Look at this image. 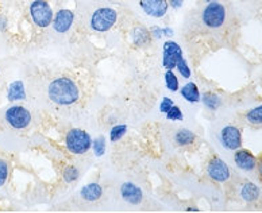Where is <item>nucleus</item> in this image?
I'll return each instance as SVG.
<instances>
[{
	"instance_id": "nucleus-1",
	"label": "nucleus",
	"mask_w": 262,
	"mask_h": 213,
	"mask_svg": "<svg viewBox=\"0 0 262 213\" xmlns=\"http://www.w3.org/2000/svg\"><path fill=\"white\" fill-rule=\"evenodd\" d=\"M49 99L58 105H72L80 98L79 86L73 80L68 77H60L53 80L48 88Z\"/></svg>"
},
{
	"instance_id": "nucleus-2",
	"label": "nucleus",
	"mask_w": 262,
	"mask_h": 213,
	"mask_svg": "<svg viewBox=\"0 0 262 213\" xmlns=\"http://www.w3.org/2000/svg\"><path fill=\"white\" fill-rule=\"evenodd\" d=\"M65 146H67L69 153L75 154V155H81V154H85L86 151L91 150V147H92V138L84 130L73 128L65 136Z\"/></svg>"
},
{
	"instance_id": "nucleus-3",
	"label": "nucleus",
	"mask_w": 262,
	"mask_h": 213,
	"mask_svg": "<svg viewBox=\"0 0 262 213\" xmlns=\"http://www.w3.org/2000/svg\"><path fill=\"white\" fill-rule=\"evenodd\" d=\"M118 14L115 10L110 7H101L98 8L96 11L92 14L91 18V27L98 33H105L108 31L111 27L115 25Z\"/></svg>"
},
{
	"instance_id": "nucleus-4",
	"label": "nucleus",
	"mask_w": 262,
	"mask_h": 213,
	"mask_svg": "<svg viewBox=\"0 0 262 213\" xmlns=\"http://www.w3.org/2000/svg\"><path fill=\"white\" fill-rule=\"evenodd\" d=\"M30 16L33 22L41 29L50 26L53 22V10L46 0H34L30 4Z\"/></svg>"
},
{
	"instance_id": "nucleus-5",
	"label": "nucleus",
	"mask_w": 262,
	"mask_h": 213,
	"mask_svg": "<svg viewBox=\"0 0 262 213\" xmlns=\"http://www.w3.org/2000/svg\"><path fill=\"white\" fill-rule=\"evenodd\" d=\"M202 20L208 29H219L226 20L225 7L217 2H211L203 10Z\"/></svg>"
},
{
	"instance_id": "nucleus-6",
	"label": "nucleus",
	"mask_w": 262,
	"mask_h": 213,
	"mask_svg": "<svg viewBox=\"0 0 262 213\" xmlns=\"http://www.w3.org/2000/svg\"><path fill=\"white\" fill-rule=\"evenodd\" d=\"M6 122L15 130H23L30 126L31 113L22 105H12L6 111Z\"/></svg>"
},
{
	"instance_id": "nucleus-7",
	"label": "nucleus",
	"mask_w": 262,
	"mask_h": 213,
	"mask_svg": "<svg viewBox=\"0 0 262 213\" xmlns=\"http://www.w3.org/2000/svg\"><path fill=\"white\" fill-rule=\"evenodd\" d=\"M181 57H183V50L179 43L173 41L165 42L162 46V66L166 70H173Z\"/></svg>"
},
{
	"instance_id": "nucleus-8",
	"label": "nucleus",
	"mask_w": 262,
	"mask_h": 213,
	"mask_svg": "<svg viewBox=\"0 0 262 213\" xmlns=\"http://www.w3.org/2000/svg\"><path fill=\"white\" fill-rule=\"evenodd\" d=\"M207 173L211 180L216 182H226L230 180V169L229 166L222 161L221 158L213 157L207 166Z\"/></svg>"
},
{
	"instance_id": "nucleus-9",
	"label": "nucleus",
	"mask_w": 262,
	"mask_h": 213,
	"mask_svg": "<svg viewBox=\"0 0 262 213\" xmlns=\"http://www.w3.org/2000/svg\"><path fill=\"white\" fill-rule=\"evenodd\" d=\"M139 6L151 18H162L169 8L168 0H139Z\"/></svg>"
},
{
	"instance_id": "nucleus-10",
	"label": "nucleus",
	"mask_w": 262,
	"mask_h": 213,
	"mask_svg": "<svg viewBox=\"0 0 262 213\" xmlns=\"http://www.w3.org/2000/svg\"><path fill=\"white\" fill-rule=\"evenodd\" d=\"M221 140L223 146L229 150H238L242 146V134L235 126H226L221 132Z\"/></svg>"
},
{
	"instance_id": "nucleus-11",
	"label": "nucleus",
	"mask_w": 262,
	"mask_h": 213,
	"mask_svg": "<svg viewBox=\"0 0 262 213\" xmlns=\"http://www.w3.org/2000/svg\"><path fill=\"white\" fill-rule=\"evenodd\" d=\"M73 20H75V14L71 10H67V8L60 10L53 18V29L60 34L67 33L73 25Z\"/></svg>"
},
{
	"instance_id": "nucleus-12",
	"label": "nucleus",
	"mask_w": 262,
	"mask_h": 213,
	"mask_svg": "<svg viewBox=\"0 0 262 213\" xmlns=\"http://www.w3.org/2000/svg\"><path fill=\"white\" fill-rule=\"evenodd\" d=\"M120 195L124 198V201L130 202L133 205H138L139 202L142 201L143 193L141 187H138L135 183L124 182L120 186Z\"/></svg>"
},
{
	"instance_id": "nucleus-13",
	"label": "nucleus",
	"mask_w": 262,
	"mask_h": 213,
	"mask_svg": "<svg viewBox=\"0 0 262 213\" xmlns=\"http://www.w3.org/2000/svg\"><path fill=\"white\" fill-rule=\"evenodd\" d=\"M234 161H235L236 166L242 169V170H245V172H251L257 166V159L247 150H238L235 155H234Z\"/></svg>"
},
{
	"instance_id": "nucleus-14",
	"label": "nucleus",
	"mask_w": 262,
	"mask_h": 213,
	"mask_svg": "<svg viewBox=\"0 0 262 213\" xmlns=\"http://www.w3.org/2000/svg\"><path fill=\"white\" fill-rule=\"evenodd\" d=\"M103 195V187L96 182H91L85 186L81 187V191H80V196H81L85 201L94 202L98 201L99 198L101 197Z\"/></svg>"
},
{
	"instance_id": "nucleus-15",
	"label": "nucleus",
	"mask_w": 262,
	"mask_h": 213,
	"mask_svg": "<svg viewBox=\"0 0 262 213\" xmlns=\"http://www.w3.org/2000/svg\"><path fill=\"white\" fill-rule=\"evenodd\" d=\"M26 99V90H25V84L22 80L12 81L8 86L7 100L8 101H20Z\"/></svg>"
},
{
	"instance_id": "nucleus-16",
	"label": "nucleus",
	"mask_w": 262,
	"mask_h": 213,
	"mask_svg": "<svg viewBox=\"0 0 262 213\" xmlns=\"http://www.w3.org/2000/svg\"><path fill=\"white\" fill-rule=\"evenodd\" d=\"M133 42H134V45L139 46V48H143V46H146L147 43L151 39V34L147 29H145L143 26H137L134 27V30H133Z\"/></svg>"
},
{
	"instance_id": "nucleus-17",
	"label": "nucleus",
	"mask_w": 262,
	"mask_h": 213,
	"mask_svg": "<svg viewBox=\"0 0 262 213\" xmlns=\"http://www.w3.org/2000/svg\"><path fill=\"white\" fill-rule=\"evenodd\" d=\"M181 96H183L188 103H199L200 101V92H199V88L195 82H188L181 88Z\"/></svg>"
},
{
	"instance_id": "nucleus-18",
	"label": "nucleus",
	"mask_w": 262,
	"mask_h": 213,
	"mask_svg": "<svg viewBox=\"0 0 262 213\" xmlns=\"http://www.w3.org/2000/svg\"><path fill=\"white\" fill-rule=\"evenodd\" d=\"M241 197L247 202L255 201L259 197V187L255 183L246 182L241 189Z\"/></svg>"
},
{
	"instance_id": "nucleus-19",
	"label": "nucleus",
	"mask_w": 262,
	"mask_h": 213,
	"mask_svg": "<svg viewBox=\"0 0 262 213\" xmlns=\"http://www.w3.org/2000/svg\"><path fill=\"white\" fill-rule=\"evenodd\" d=\"M174 140L179 146H189L192 143H195L196 135L191 131V130H187V128H181L179 130L174 136Z\"/></svg>"
},
{
	"instance_id": "nucleus-20",
	"label": "nucleus",
	"mask_w": 262,
	"mask_h": 213,
	"mask_svg": "<svg viewBox=\"0 0 262 213\" xmlns=\"http://www.w3.org/2000/svg\"><path fill=\"white\" fill-rule=\"evenodd\" d=\"M203 103H204V105H206L208 109H211V111H216L222 104L221 98H219L217 94L211 93V92H207V93L203 94Z\"/></svg>"
},
{
	"instance_id": "nucleus-21",
	"label": "nucleus",
	"mask_w": 262,
	"mask_h": 213,
	"mask_svg": "<svg viewBox=\"0 0 262 213\" xmlns=\"http://www.w3.org/2000/svg\"><path fill=\"white\" fill-rule=\"evenodd\" d=\"M91 149L94 150V153L96 157H103L105 154V149H107V142H105L104 136H103V135H99L98 138L94 139Z\"/></svg>"
},
{
	"instance_id": "nucleus-22",
	"label": "nucleus",
	"mask_w": 262,
	"mask_h": 213,
	"mask_svg": "<svg viewBox=\"0 0 262 213\" xmlns=\"http://www.w3.org/2000/svg\"><path fill=\"white\" fill-rule=\"evenodd\" d=\"M126 134H127V126L126 124H116L110 131V140L111 142H119Z\"/></svg>"
},
{
	"instance_id": "nucleus-23",
	"label": "nucleus",
	"mask_w": 262,
	"mask_h": 213,
	"mask_svg": "<svg viewBox=\"0 0 262 213\" xmlns=\"http://www.w3.org/2000/svg\"><path fill=\"white\" fill-rule=\"evenodd\" d=\"M165 84H166V88L172 92H177L179 90V80H177V76L174 75L173 70H166L165 73Z\"/></svg>"
},
{
	"instance_id": "nucleus-24",
	"label": "nucleus",
	"mask_w": 262,
	"mask_h": 213,
	"mask_svg": "<svg viewBox=\"0 0 262 213\" xmlns=\"http://www.w3.org/2000/svg\"><path fill=\"white\" fill-rule=\"evenodd\" d=\"M62 177H64V181L67 183L75 182L77 178H79V169L73 166V164H69L64 169V173H62Z\"/></svg>"
},
{
	"instance_id": "nucleus-25",
	"label": "nucleus",
	"mask_w": 262,
	"mask_h": 213,
	"mask_svg": "<svg viewBox=\"0 0 262 213\" xmlns=\"http://www.w3.org/2000/svg\"><path fill=\"white\" fill-rule=\"evenodd\" d=\"M246 119L251 124H262V105L249 111L246 115Z\"/></svg>"
},
{
	"instance_id": "nucleus-26",
	"label": "nucleus",
	"mask_w": 262,
	"mask_h": 213,
	"mask_svg": "<svg viewBox=\"0 0 262 213\" xmlns=\"http://www.w3.org/2000/svg\"><path fill=\"white\" fill-rule=\"evenodd\" d=\"M174 69H177L179 70V73H180L181 76H183L184 79H189L191 77V69H189V66H188V62L185 60H184V57H181L180 60L177 61L176 64V67Z\"/></svg>"
},
{
	"instance_id": "nucleus-27",
	"label": "nucleus",
	"mask_w": 262,
	"mask_h": 213,
	"mask_svg": "<svg viewBox=\"0 0 262 213\" xmlns=\"http://www.w3.org/2000/svg\"><path fill=\"white\" fill-rule=\"evenodd\" d=\"M8 178V163L4 159H0V186L7 182Z\"/></svg>"
},
{
	"instance_id": "nucleus-28",
	"label": "nucleus",
	"mask_w": 262,
	"mask_h": 213,
	"mask_svg": "<svg viewBox=\"0 0 262 213\" xmlns=\"http://www.w3.org/2000/svg\"><path fill=\"white\" fill-rule=\"evenodd\" d=\"M165 115H166L169 120H183V112L176 105H173L172 108L169 109V112L165 113Z\"/></svg>"
},
{
	"instance_id": "nucleus-29",
	"label": "nucleus",
	"mask_w": 262,
	"mask_h": 213,
	"mask_svg": "<svg viewBox=\"0 0 262 213\" xmlns=\"http://www.w3.org/2000/svg\"><path fill=\"white\" fill-rule=\"evenodd\" d=\"M173 100L170 98H162L161 103H160V111L162 113H168L169 109L173 107Z\"/></svg>"
},
{
	"instance_id": "nucleus-30",
	"label": "nucleus",
	"mask_w": 262,
	"mask_h": 213,
	"mask_svg": "<svg viewBox=\"0 0 262 213\" xmlns=\"http://www.w3.org/2000/svg\"><path fill=\"white\" fill-rule=\"evenodd\" d=\"M150 34H151V37H154L156 39H161V38L164 37V30H162L161 27L154 26V27H151Z\"/></svg>"
},
{
	"instance_id": "nucleus-31",
	"label": "nucleus",
	"mask_w": 262,
	"mask_h": 213,
	"mask_svg": "<svg viewBox=\"0 0 262 213\" xmlns=\"http://www.w3.org/2000/svg\"><path fill=\"white\" fill-rule=\"evenodd\" d=\"M169 6H172L173 8H180L183 6L184 0H169Z\"/></svg>"
},
{
	"instance_id": "nucleus-32",
	"label": "nucleus",
	"mask_w": 262,
	"mask_h": 213,
	"mask_svg": "<svg viewBox=\"0 0 262 213\" xmlns=\"http://www.w3.org/2000/svg\"><path fill=\"white\" fill-rule=\"evenodd\" d=\"M162 30H164V35H166V37H173V34H174L170 27H164Z\"/></svg>"
},
{
	"instance_id": "nucleus-33",
	"label": "nucleus",
	"mask_w": 262,
	"mask_h": 213,
	"mask_svg": "<svg viewBox=\"0 0 262 213\" xmlns=\"http://www.w3.org/2000/svg\"><path fill=\"white\" fill-rule=\"evenodd\" d=\"M258 170H259V176H261V178H262V161H261V162H259Z\"/></svg>"
},
{
	"instance_id": "nucleus-34",
	"label": "nucleus",
	"mask_w": 262,
	"mask_h": 213,
	"mask_svg": "<svg viewBox=\"0 0 262 213\" xmlns=\"http://www.w3.org/2000/svg\"><path fill=\"white\" fill-rule=\"evenodd\" d=\"M188 212H199V209H196V208H188Z\"/></svg>"
},
{
	"instance_id": "nucleus-35",
	"label": "nucleus",
	"mask_w": 262,
	"mask_h": 213,
	"mask_svg": "<svg viewBox=\"0 0 262 213\" xmlns=\"http://www.w3.org/2000/svg\"><path fill=\"white\" fill-rule=\"evenodd\" d=\"M204 2H207V3H211V2H217V0H204Z\"/></svg>"
}]
</instances>
